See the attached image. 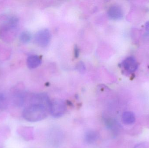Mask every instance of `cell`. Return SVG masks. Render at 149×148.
<instances>
[{"mask_svg": "<svg viewBox=\"0 0 149 148\" xmlns=\"http://www.w3.org/2000/svg\"><path fill=\"white\" fill-rule=\"evenodd\" d=\"M7 106L6 97L3 94H0V110H3Z\"/></svg>", "mask_w": 149, "mask_h": 148, "instance_id": "11", "label": "cell"}, {"mask_svg": "<svg viewBox=\"0 0 149 148\" xmlns=\"http://www.w3.org/2000/svg\"><path fill=\"white\" fill-rule=\"evenodd\" d=\"M67 109L66 103L61 100H54L50 101L49 104V110L52 116L59 118L63 116Z\"/></svg>", "mask_w": 149, "mask_h": 148, "instance_id": "3", "label": "cell"}, {"mask_svg": "<svg viewBox=\"0 0 149 148\" xmlns=\"http://www.w3.org/2000/svg\"><path fill=\"white\" fill-rule=\"evenodd\" d=\"M122 67L126 73L131 74L134 73L138 67V63L135 58L134 56H129L122 63Z\"/></svg>", "mask_w": 149, "mask_h": 148, "instance_id": "5", "label": "cell"}, {"mask_svg": "<svg viewBox=\"0 0 149 148\" xmlns=\"http://www.w3.org/2000/svg\"><path fill=\"white\" fill-rule=\"evenodd\" d=\"M145 28L148 32H149V21L147 22L145 24Z\"/></svg>", "mask_w": 149, "mask_h": 148, "instance_id": "15", "label": "cell"}, {"mask_svg": "<svg viewBox=\"0 0 149 148\" xmlns=\"http://www.w3.org/2000/svg\"><path fill=\"white\" fill-rule=\"evenodd\" d=\"M76 69L80 73H83L85 72V69H86L85 64L82 61H79L78 63L76 65Z\"/></svg>", "mask_w": 149, "mask_h": 148, "instance_id": "12", "label": "cell"}, {"mask_svg": "<svg viewBox=\"0 0 149 148\" xmlns=\"http://www.w3.org/2000/svg\"><path fill=\"white\" fill-rule=\"evenodd\" d=\"M74 52L75 57H78L79 55V49L77 46H75L74 47Z\"/></svg>", "mask_w": 149, "mask_h": 148, "instance_id": "13", "label": "cell"}, {"mask_svg": "<svg viewBox=\"0 0 149 148\" xmlns=\"http://www.w3.org/2000/svg\"><path fill=\"white\" fill-rule=\"evenodd\" d=\"M147 148V147H146V145L145 144H143V143H142V144H140L139 145H136V146L134 148Z\"/></svg>", "mask_w": 149, "mask_h": 148, "instance_id": "14", "label": "cell"}, {"mask_svg": "<svg viewBox=\"0 0 149 148\" xmlns=\"http://www.w3.org/2000/svg\"><path fill=\"white\" fill-rule=\"evenodd\" d=\"M42 63V59L39 56L31 55L27 58V66L30 69H34L38 67Z\"/></svg>", "mask_w": 149, "mask_h": 148, "instance_id": "7", "label": "cell"}, {"mask_svg": "<svg viewBox=\"0 0 149 148\" xmlns=\"http://www.w3.org/2000/svg\"><path fill=\"white\" fill-rule=\"evenodd\" d=\"M108 14L113 20H120L123 17V10L120 5L114 4L109 9Z\"/></svg>", "mask_w": 149, "mask_h": 148, "instance_id": "6", "label": "cell"}, {"mask_svg": "<svg viewBox=\"0 0 149 148\" xmlns=\"http://www.w3.org/2000/svg\"><path fill=\"white\" fill-rule=\"evenodd\" d=\"M99 138L98 133L94 130H88L85 133V141L87 144H92L94 143Z\"/></svg>", "mask_w": 149, "mask_h": 148, "instance_id": "8", "label": "cell"}, {"mask_svg": "<svg viewBox=\"0 0 149 148\" xmlns=\"http://www.w3.org/2000/svg\"><path fill=\"white\" fill-rule=\"evenodd\" d=\"M46 106L47 105L43 103H31L23 111L24 119L30 122H37L44 120L47 117L49 111Z\"/></svg>", "mask_w": 149, "mask_h": 148, "instance_id": "1", "label": "cell"}, {"mask_svg": "<svg viewBox=\"0 0 149 148\" xmlns=\"http://www.w3.org/2000/svg\"><path fill=\"white\" fill-rule=\"evenodd\" d=\"M19 39H20V41L23 43H28L31 40V34L29 31H23L20 34Z\"/></svg>", "mask_w": 149, "mask_h": 148, "instance_id": "10", "label": "cell"}, {"mask_svg": "<svg viewBox=\"0 0 149 148\" xmlns=\"http://www.w3.org/2000/svg\"><path fill=\"white\" fill-rule=\"evenodd\" d=\"M51 34L48 29L40 30L35 35V40L37 44L41 47H45L50 41Z\"/></svg>", "mask_w": 149, "mask_h": 148, "instance_id": "4", "label": "cell"}, {"mask_svg": "<svg viewBox=\"0 0 149 148\" xmlns=\"http://www.w3.org/2000/svg\"><path fill=\"white\" fill-rule=\"evenodd\" d=\"M19 29V20L11 17L2 25L0 28V37L6 42H11L16 36Z\"/></svg>", "mask_w": 149, "mask_h": 148, "instance_id": "2", "label": "cell"}, {"mask_svg": "<svg viewBox=\"0 0 149 148\" xmlns=\"http://www.w3.org/2000/svg\"><path fill=\"white\" fill-rule=\"evenodd\" d=\"M122 120L126 125H131L135 122V116L133 112L126 111L123 114Z\"/></svg>", "mask_w": 149, "mask_h": 148, "instance_id": "9", "label": "cell"}]
</instances>
